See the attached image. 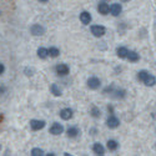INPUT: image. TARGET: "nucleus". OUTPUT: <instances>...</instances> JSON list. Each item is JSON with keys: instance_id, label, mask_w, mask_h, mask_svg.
<instances>
[{"instance_id": "nucleus-16", "label": "nucleus", "mask_w": 156, "mask_h": 156, "mask_svg": "<svg viewBox=\"0 0 156 156\" xmlns=\"http://www.w3.org/2000/svg\"><path fill=\"white\" fill-rule=\"evenodd\" d=\"M126 59H127L129 61H131V62H136V61L140 60V55L136 53V51H129Z\"/></svg>"}, {"instance_id": "nucleus-6", "label": "nucleus", "mask_w": 156, "mask_h": 156, "mask_svg": "<svg viewBox=\"0 0 156 156\" xmlns=\"http://www.w3.org/2000/svg\"><path fill=\"white\" fill-rule=\"evenodd\" d=\"M55 71L60 76H66L69 74L70 69H69V66H68L66 64H58L56 66H55Z\"/></svg>"}, {"instance_id": "nucleus-19", "label": "nucleus", "mask_w": 156, "mask_h": 156, "mask_svg": "<svg viewBox=\"0 0 156 156\" xmlns=\"http://www.w3.org/2000/svg\"><path fill=\"white\" fill-rule=\"evenodd\" d=\"M50 91H51V94H53L54 96H60L61 95V89L56 84H53L50 86Z\"/></svg>"}, {"instance_id": "nucleus-3", "label": "nucleus", "mask_w": 156, "mask_h": 156, "mask_svg": "<svg viewBox=\"0 0 156 156\" xmlns=\"http://www.w3.org/2000/svg\"><path fill=\"white\" fill-rule=\"evenodd\" d=\"M100 86H101V81H100L99 77L91 76V77H89V79H87V87H89V89L98 90Z\"/></svg>"}, {"instance_id": "nucleus-2", "label": "nucleus", "mask_w": 156, "mask_h": 156, "mask_svg": "<svg viewBox=\"0 0 156 156\" xmlns=\"http://www.w3.org/2000/svg\"><path fill=\"white\" fill-rule=\"evenodd\" d=\"M91 34L95 36V37H101L105 35L106 33V29L102 27V25H91Z\"/></svg>"}, {"instance_id": "nucleus-7", "label": "nucleus", "mask_w": 156, "mask_h": 156, "mask_svg": "<svg viewBox=\"0 0 156 156\" xmlns=\"http://www.w3.org/2000/svg\"><path fill=\"white\" fill-rule=\"evenodd\" d=\"M106 125H108V127L109 129H116L119 125H120V120L116 118L115 115H110L109 118H108V120H106Z\"/></svg>"}, {"instance_id": "nucleus-28", "label": "nucleus", "mask_w": 156, "mask_h": 156, "mask_svg": "<svg viewBox=\"0 0 156 156\" xmlns=\"http://www.w3.org/2000/svg\"><path fill=\"white\" fill-rule=\"evenodd\" d=\"M2 120H3V116H2V115H0V122H2Z\"/></svg>"}, {"instance_id": "nucleus-24", "label": "nucleus", "mask_w": 156, "mask_h": 156, "mask_svg": "<svg viewBox=\"0 0 156 156\" xmlns=\"http://www.w3.org/2000/svg\"><path fill=\"white\" fill-rule=\"evenodd\" d=\"M31 155H33V156L44 155V151H43L41 149H37V147H35V149H33V150H31Z\"/></svg>"}, {"instance_id": "nucleus-21", "label": "nucleus", "mask_w": 156, "mask_h": 156, "mask_svg": "<svg viewBox=\"0 0 156 156\" xmlns=\"http://www.w3.org/2000/svg\"><path fill=\"white\" fill-rule=\"evenodd\" d=\"M90 114H91V116L94 119H99L101 116V110L99 108H96V106H93L91 110H90Z\"/></svg>"}, {"instance_id": "nucleus-9", "label": "nucleus", "mask_w": 156, "mask_h": 156, "mask_svg": "<svg viewBox=\"0 0 156 156\" xmlns=\"http://www.w3.org/2000/svg\"><path fill=\"white\" fill-rule=\"evenodd\" d=\"M73 115H74V112H73V110H71L70 108H65V109H62V110L60 111V118H61L62 120H65V121L70 120V119L73 118Z\"/></svg>"}, {"instance_id": "nucleus-4", "label": "nucleus", "mask_w": 156, "mask_h": 156, "mask_svg": "<svg viewBox=\"0 0 156 156\" xmlns=\"http://www.w3.org/2000/svg\"><path fill=\"white\" fill-rule=\"evenodd\" d=\"M30 33L34 36H41V35L45 34V28L40 24H34V25H31V28H30Z\"/></svg>"}, {"instance_id": "nucleus-13", "label": "nucleus", "mask_w": 156, "mask_h": 156, "mask_svg": "<svg viewBox=\"0 0 156 156\" xmlns=\"http://www.w3.org/2000/svg\"><path fill=\"white\" fill-rule=\"evenodd\" d=\"M68 136L70 137V139H75V137H77L79 136V134H80V130L77 129L76 126H71V127H69L68 129Z\"/></svg>"}, {"instance_id": "nucleus-29", "label": "nucleus", "mask_w": 156, "mask_h": 156, "mask_svg": "<svg viewBox=\"0 0 156 156\" xmlns=\"http://www.w3.org/2000/svg\"><path fill=\"white\" fill-rule=\"evenodd\" d=\"M0 150H2V146H0Z\"/></svg>"}, {"instance_id": "nucleus-11", "label": "nucleus", "mask_w": 156, "mask_h": 156, "mask_svg": "<svg viewBox=\"0 0 156 156\" xmlns=\"http://www.w3.org/2000/svg\"><path fill=\"white\" fill-rule=\"evenodd\" d=\"M98 11L100 12L101 15H108L110 12V5L105 2H101L99 5H98Z\"/></svg>"}, {"instance_id": "nucleus-26", "label": "nucleus", "mask_w": 156, "mask_h": 156, "mask_svg": "<svg viewBox=\"0 0 156 156\" xmlns=\"http://www.w3.org/2000/svg\"><path fill=\"white\" fill-rule=\"evenodd\" d=\"M39 2H41V3H48L49 0H39Z\"/></svg>"}, {"instance_id": "nucleus-5", "label": "nucleus", "mask_w": 156, "mask_h": 156, "mask_svg": "<svg viewBox=\"0 0 156 156\" xmlns=\"http://www.w3.org/2000/svg\"><path fill=\"white\" fill-rule=\"evenodd\" d=\"M30 127L34 131H39V130H43L45 127V121L44 120H36V119H33L30 120Z\"/></svg>"}, {"instance_id": "nucleus-22", "label": "nucleus", "mask_w": 156, "mask_h": 156, "mask_svg": "<svg viewBox=\"0 0 156 156\" xmlns=\"http://www.w3.org/2000/svg\"><path fill=\"white\" fill-rule=\"evenodd\" d=\"M49 50V56L50 58H58L59 55H60V50L58 49V48H50V49H48Z\"/></svg>"}, {"instance_id": "nucleus-1", "label": "nucleus", "mask_w": 156, "mask_h": 156, "mask_svg": "<svg viewBox=\"0 0 156 156\" xmlns=\"http://www.w3.org/2000/svg\"><path fill=\"white\" fill-rule=\"evenodd\" d=\"M108 93H110L111 98H114L116 100L124 99L126 96V91H125V90L124 89H116L115 85H110V86H108L105 90H104V94H108Z\"/></svg>"}, {"instance_id": "nucleus-20", "label": "nucleus", "mask_w": 156, "mask_h": 156, "mask_svg": "<svg viewBox=\"0 0 156 156\" xmlns=\"http://www.w3.org/2000/svg\"><path fill=\"white\" fill-rule=\"evenodd\" d=\"M119 147V142L116 141V140H109L108 141V149L110 151H116Z\"/></svg>"}, {"instance_id": "nucleus-10", "label": "nucleus", "mask_w": 156, "mask_h": 156, "mask_svg": "<svg viewBox=\"0 0 156 156\" xmlns=\"http://www.w3.org/2000/svg\"><path fill=\"white\" fill-rule=\"evenodd\" d=\"M121 11H122V6L121 4H118V3H114L110 5V12H111V15L114 16H119L121 14Z\"/></svg>"}, {"instance_id": "nucleus-14", "label": "nucleus", "mask_w": 156, "mask_h": 156, "mask_svg": "<svg viewBox=\"0 0 156 156\" xmlns=\"http://www.w3.org/2000/svg\"><path fill=\"white\" fill-rule=\"evenodd\" d=\"M93 151H94L96 155L102 156L104 154H105V147H104V146L100 144V142H95L94 146H93Z\"/></svg>"}, {"instance_id": "nucleus-17", "label": "nucleus", "mask_w": 156, "mask_h": 156, "mask_svg": "<svg viewBox=\"0 0 156 156\" xmlns=\"http://www.w3.org/2000/svg\"><path fill=\"white\" fill-rule=\"evenodd\" d=\"M142 83H144L146 86H154V85L156 84V77H155L154 75L149 74V75H147V77H146V79H145L144 81H142Z\"/></svg>"}, {"instance_id": "nucleus-15", "label": "nucleus", "mask_w": 156, "mask_h": 156, "mask_svg": "<svg viewBox=\"0 0 156 156\" xmlns=\"http://www.w3.org/2000/svg\"><path fill=\"white\" fill-rule=\"evenodd\" d=\"M127 53H129V49H126L125 46H119L118 49H116V54H118V56L120 59H126Z\"/></svg>"}, {"instance_id": "nucleus-25", "label": "nucleus", "mask_w": 156, "mask_h": 156, "mask_svg": "<svg viewBox=\"0 0 156 156\" xmlns=\"http://www.w3.org/2000/svg\"><path fill=\"white\" fill-rule=\"evenodd\" d=\"M4 71H5V66H4V64H0V75L4 74Z\"/></svg>"}, {"instance_id": "nucleus-18", "label": "nucleus", "mask_w": 156, "mask_h": 156, "mask_svg": "<svg viewBox=\"0 0 156 156\" xmlns=\"http://www.w3.org/2000/svg\"><path fill=\"white\" fill-rule=\"evenodd\" d=\"M37 56L40 59H46L49 56V50L45 48H39L37 49Z\"/></svg>"}, {"instance_id": "nucleus-8", "label": "nucleus", "mask_w": 156, "mask_h": 156, "mask_svg": "<svg viewBox=\"0 0 156 156\" xmlns=\"http://www.w3.org/2000/svg\"><path fill=\"white\" fill-rule=\"evenodd\" d=\"M62 131H64V126L59 122H54L50 127V134H53V135H60L62 134Z\"/></svg>"}, {"instance_id": "nucleus-23", "label": "nucleus", "mask_w": 156, "mask_h": 156, "mask_svg": "<svg viewBox=\"0 0 156 156\" xmlns=\"http://www.w3.org/2000/svg\"><path fill=\"white\" fill-rule=\"evenodd\" d=\"M150 73L147 71V70H141V71H139L137 73V79L140 80V81H144L146 77H147V75H149Z\"/></svg>"}, {"instance_id": "nucleus-27", "label": "nucleus", "mask_w": 156, "mask_h": 156, "mask_svg": "<svg viewBox=\"0 0 156 156\" xmlns=\"http://www.w3.org/2000/svg\"><path fill=\"white\" fill-rule=\"evenodd\" d=\"M121 3H127V2H130V0H120Z\"/></svg>"}, {"instance_id": "nucleus-12", "label": "nucleus", "mask_w": 156, "mask_h": 156, "mask_svg": "<svg viewBox=\"0 0 156 156\" xmlns=\"http://www.w3.org/2000/svg\"><path fill=\"white\" fill-rule=\"evenodd\" d=\"M91 20H93V16H91V14H90V12L83 11L81 14H80V21H81L84 25H89L90 23H91Z\"/></svg>"}]
</instances>
